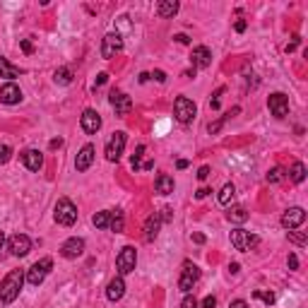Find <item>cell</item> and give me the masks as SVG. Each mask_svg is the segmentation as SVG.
Wrapping results in <instances>:
<instances>
[{
  "mask_svg": "<svg viewBox=\"0 0 308 308\" xmlns=\"http://www.w3.org/2000/svg\"><path fill=\"white\" fill-rule=\"evenodd\" d=\"M195 113H198V109H195V104L188 97H178L173 101V116H176L178 123H191L195 118Z\"/></svg>",
  "mask_w": 308,
  "mask_h": 308,
  "instance_id": "cell-6",
  "label": "cell"
},
{
  "mask_svg": "<svg viewBox=\"0 0 308 308\" xmlns=\"http://www.w3.org/2000/svg\"><path fill=\"white\" fill-rule=\"evenodd\" d=\"M178 12V3L176 0H162L159 5H157V15L159 17H173Z\"/></svg>",
  "mask_w": 308,
  "mask_h": 308,
  "instance_id": "cell-24",
  "label": "cell"
},
{
  "mask_svg": "<svg viewBox=\"0 0 308 308\" xmlns=\"http://www.w3.org/2000/svg\"><path fill=\"white\" fill-rule=\"evenodd\" d=\"M152 166H154V162H145V164H142V169H145V171H149Z\"/></svg>",
  "mask_w": 308,
  "mask_h": 308,
  "instance_id": "cell-54",
  "label": "cell"
},
{
  "mask_svg": "<svg viewBox=\"0 0 308 308\" xmlns=\"http://www.w3.org/2000/svg\"><path fill=\"white\" fill-rule=\"evenodd\" d=\"M147 80H149V73H142V75H140V82H142V84H145Z\"/></svg>",
  "mask_w": 308,
  "mask_h": 308,
  "instance_id": "cell-53",
  "label": "cell"
},
{
  "mask_svg": "<svg viewBox=\"0 0 308 308\" xmlns=\"http://www.w3.org/2000/svg\"><path fill=\"white\" fill-rule=\"evenodd\" d=\"M217 306V299H214V296H205V299H202V308H214Z\"/></svg>",
  "mask_w": 308,
  "mask_h": 308,
  "instance_id": "cell-38",
  "label": "cell"
},
{
  "mask_svg": "<svg viewBox=\"0 0 308 308\" xmlns=\"http://www.w3.org/2000/svg\"><path fill=\"white\" fill-rule=\"evenodd\" d=\"M173 39H176L178 44H191V39L186 37V34H176V37H173Z\"/></svg>",
  "mask_w": 308,
  "mask_h": 308,
  "instance_id": "cell-47",
  "label": "cell"
},
{
  "mask_svg": "<svg viewBox=\"0 0 308 308\" xmlns=\"http://www.w3.org/2000/svg\"><path fill=\"white\" fill-rule=\"evenodd\" d=\"M154 191L159 193V195H171L173 193V178L169 176V173H159L157 181H154Z\"/></svg>",
  "mask_w": 308,
  "mask_h": 308,
  "instance_id": "cell-22",
  "label": "cell"
},
{
  "mask_svg": "<svg viewBox=\"0 0 308 308\" xmlns=\"http://www.w3.org/2000/svg\"><path fill=\"white\" fill-rule=\"evenodd\" d=\"M51 270H53V260H51V258H41V260H37V263L27 270L24 280H27L32 287H39V284L48 277V272Z\"/></svg>",
  "mask_w": 308,
  "mask_h": 308,
  "instance_id": "cell-3",
  "label": "cell"
},
{
  "mask_svg": "<svg viewBox=\"0 0 308 308\" xmlns=\"http://www.w3.org/2000/svg\"><path fill=\"white\" fill-rule=\"evenodd\" d=\"M296 267H299V258L291 253V255H289V270H296Z\"/></svg>",
  "mask_w": 308,
  "mask_h": 308,
  "instance_id": "cell-44",
  "label": "cell"
},
{
  "mask_svg": "<svg viewBox=\"0 0 308 308\" xmlns=\"http://www.w3.org/2000/svg\"><path fill=\"white\" fill-rule=\"evenodd\" d=\"M193 241H195V243H205V236H202V234H193Z\"/></svg>",
  "mask_w": 308,
  "mask_h": 308,
  "instance_id": "cell-50",
  "label": "cell"
},
{
  "mask_svg": "<svg viewBox=\"0 0 308 308\" xmlns=\"http://www.w3.org/2000/svg\"><path fill=\"white\" fill-rule=\"evenodd\" d=\"M267 106H270V113L274 118H287V116H289V97H287V94H282V91L270 94Z\"/></svg>",
  "mask_w": 308,
  "mask_h": 308,
  "instance_id": "cell-8",
  "label": "cell"
},
{
  "mask_svg": "<svg viewBox=\"0 0 308 308\" xmlns=\"http://www.w3.org/2000/svg\"><path fill=\"white\" fill-rule=\"evenodd\" d=\"M53 80L55 84H70L73 82V70L70 68H58L53 73Z\"/></svg>",
  "mask_w": 308,
  "mask_h": 308,
  "instance_id": "cell-28",
  "label": "cell"
},
{
  "mask_svg": "<svg viewBox=\"0 0 308 308\" xmlns=\"http://www.w3.org/2000/svg\"><path fill=\"white\" fill-rule=\"evenodd\" d=\"M306 222V209L303 207H289L284 214H282V227L284 229H299L301 224Z\"/></svg>",
  "mask_w": 308,
  "mask_h": 308,
  "instance_id": "cell-13",
  "label": "cell"
},
{
  "mask_svg": "<svg viewBox=\"0 0 308 308\" xmlns=\"http://www.w3.org/2000/svg\"><path fill=\"white\" fill-rule=\"evenodd\" d=\"M224 94V87H219L217 91H214V99H212V109H219V97Z\"/></svg>",
  "mask_w": 308,
  "mask_h": 308,
  "instance_id": "cell-40",
  "label": "cell"
},
{
  "mask_svg": "<svg viewBox=\"0 0 308 308\" xmlns=\"http://www.w3.org/2000/svg\"><path fill=\"white\" fill-rule=\"evenodd\" d=\"M253 299H260V301H265L267 306H272V303H274V294H272V291L255 289V291H253Z\"/></svg>",
  "mask_w": 308,
  "mask_h": 308,
  "instance_id": "cell-31",
  "label": "cell"
},
{
  "mask_svg": "<svg viewBox=\"0 0 308 308\" xmlns=\"http://www.w3.org/2000/svg\"><path fill=\"white\" fill-rule=\"evenodd\" d=\"M120 51H123V37L118 32H111V34H106L101 39V55L104 58H113Z\"/></svg>",
  "mask_w": 308,
  "mask_h": 308,
  "instance_id": "cell-10",
  "label": "cell"
},
{
  "mask_svg": "<svg viewBox=\"0 0 308 308\" xmlns=\"http://www.w3.org/2000/svg\"><path fill=\"white\" fill-rule=\"evenodd\" d=\"M109 219H111V209L106 212H97L94 217H91V224L97 229H109Z\"/></svg>",
  "mask_w": 308,
  "mask_h": 308,
  "instance_id": "cell-29",
  "label": "cell"
},
{
  "mask_svg": "<svg viewBox=\"0 0 308 308\" xmlns=\"http://www.w3.org/2000/svg\"><path fill=\"white\" fill-rule=\"evenodd\" d=\"M22 101V89H19L15 82H8L0 87V104H8V106H15Z\"/></svg>",
  "mask_w": 308,
  "mask_h": 308,
  "instance_id": "cell-16",
  "label": "cell"
},
{
  "mask_svg": "<svg viewBox=\"0 0 308 308\" xmlns=\"http://www.w3.org/2000/svg\"><path fill=\"white\" fill-rule=\"evenodd\" d=\"M227 219L229 222H236V224H243L245 219H248V209L241 207V205H234V207H229Z\"/></svg>",
  "mask_w": 308,
  "mask_h": 308,
  "instance_id": "cell-25",
  "label": "cell"
},
{
  "mask_svg": "<svg viewBox=\"0 0 308 308\" xmlns=\"http://www.w3.org/2000/svg\"><path fill=\"white\" fill-rule=\"evenodd\" d=\"M19 46H22V51H24V53H32V51H34V46H32V41H29V39H22V41H19Z\"/></svg>",
  "mask_w": 308,
  "mask_h": 308,
  "instance_id": "cell-39",
  "label": "cell"
},
{
  "mask_svg": "<svg viewBox=\"0 0 308 308\" xmlns=\"http://www.w3.org/2000/svg\"><path fill=\"white\" fill-rule=\"evenodd\" d=\"M22 284H24V272H22V270L8 272V274H5V280L0 282V301H3L5 306H10V303L19 296Z\"/></svg>",
  "mask_w": 308,
  "mask_h": 308,
  "instance_id": "cell-1",
  "label": "cell"
},
{
  "mask_svg": "<svg viewBox=\"0 0 308 308\" xmlns=\"http://www.w3.org/2000/svg\"><path fill=\"white\" fill-rule=\"evenodd\" d=\"M135 265H137V251L133 248V245H126V248L118 253V258H116L118 274H120V277L130 274V272L135 270Z\"/></svg>",
  "mask_w": 308,
  "mask_h": 308,
  "instance_id": "cell-5",
  "label": "cell"
},
{
  "mask_svg": "<svg viewBox=\"0 0 308 308\" xmlns=\"http://www.w3.org/2000/svg\"><path fill=\"white\" fill-rule=\"evenodd\" d=\"M176 166H178V169H186V166H188V162H186V159H178V162H176Z\"/></svg>",
  "mask_w": 308,
  "mask_h": 308,
  "instance_id": "cell-52",
  "label": "cell"
},
{
  "mask_svg": "<svg viewBox=\"0 0 308 308\" xmlns=\"http://www.w3.org/2000/svg\"><path fill=\"white\" fill-rule=\"evenodd\" d=\"M126 140L128 137L123 130H118V133L111 135V140L106 142V159H109V162H118V159H120V154L126 149Z\"/></svg>",
  "mask_w": 308,
  "mask_h": 308,
  "instance_id": "cell-9",
  "label": "cell"
},
{
  "mask_svg": "<svg viewBox=\"0 0 308 308\" xmlns=\"http://www.w3.org/2000/svg\"><path fill=\"white\" fill-rule=\"evenodd\" d=\"M181 308H200V303L195 301V296H191V294H186V299L181 301Z\"/></svg>",
  "mask_w": 308,
  "mask_h": 308,
  "instance_id": "cell-37",
  "label": "cell"
},
{
  "mask_svg": "<svg viewBox=\"0 0 308 308\" xmlns=\"http://www.w3.org/2000/svg\"><path fill=\"white\" fill-rule=\"evenodd\" d=\"M91 162H94V145H84L77 152V159H75V169L77 171H87L91 166Z\"/></svg>",
  "mask_w": 308,
  "mask_h": 308,
  "instance_id": "cell-19",
  "label": "cell"
},
{
  "mask_svg": "<svg viewBox=\"0 0 308 308\" xmlns=\"http://www.w3.org/2000/svg\"><path fill=\"white\" fill-rule=\"evenodd\" d=\"M209 193H212V191H209V188H200V191L195 193V198H198V200H202V198H207Z\"/></svg>",
  "mask_w": 308,
  "mask_h": 308,
  "instance_id": "cell-46",
  "label": "cell"
},
{
  "mask_svg": "<svg viewBox=\"0 0 308 308\" xmlns=\"http://www.w3.org/2000/svg\"><path fill=\"white\" fill-rule=\"evenodd\" d=\"M289 241L296 245H306V234H296V231H289Z\"/></svg>",
  "mask_w": 308,
  "mask_h": 308,
  "instance_id": "cell-35",
  "label": "cell"
},
{
  "mask_svg": "<svg viewBox=\"0 0 308 308\" xmlns=\"http://www.w3.org/2000/svg\"><path fill=\"white\" fill-rule=\"evenodd\" d=\"M63 145V140H51V149H55V147Z\"/></svg>",
  "mask_w": 308,
  "mask_h": 308,
  "instance_id": "cell-51",
  "label": "cell"
},
{
  "mask_svg": "<svg viewBox=\"0 0 308 308\" xmlns=\"http://www.w3.org/2000/svg\"><path fill=\"white\" fill-rule=\"evenodd\" d=\"M145 154V145H137V149H135V154H133V169H140V157Z\"/></svg>",
  "mask_w": 308,
  "mask_h": 308,
  "instance_id": "cell-34",
  "label": "cell"
},
{
  "mask_svg": "<svg viewBox=\"0 0 308 308\" xmlns=\"http://www.w3.org/2000/svg\"><path fill=\"white\" fill-rule=\"evenodd\" d=\"M284 178V171H282L280 166H274L270 173H267V183H280Z\"/></svg>",
  "mask_w": 308,
  "mask_h": 308,
  "instance_id": "cell-32",
  "label": "cell"
},
{
  "mask_svg": "<svg viewBox=\"0 0 308 308\" xmlns=\"http://www.w3.org/2000/svg\"><path fill=\"white\" fill-rule=\"evenodd\" d=\"M198 280H200V267L195 263H191V260H186L181 267V277H178V289L183 294H191V289L198 284Z\"/></svg>",
  "mask_w": 308,
  "mask_h": 308,
  "instance_id": "cell-4",
  "label": "cell"
},
{
  "mask_svg": "<svg viewBox=\"0 0 308 308\" xmlns=\"http://www.w3.org/2000/svg\"><path fill=\"white\" fill-rule=\"evenodd\" d=\"M3 245H5V234L0 231V248H3Z\"/></svg>",
  "mask_w": 308,
  "mask_h": 308,
  "instance_id": "cell-55",
  "label": "cell"
},
{
  "mask_svg": "<svg viewBox=\"0 0 308 308\" xmlns=\"http://www.w3.org/2000/svg\"><path fill=\"white\" fill-rule=\"evenodd\" d=\"M80 126L87 135H97L101 128V116L94 109H84V113L80 116Z\"/></svg>",
  "mask_w": 308,
  "mask_h": 308,
  "instance_id": "cell-14",
  "label": "cell"
},
{
  "mask_svg": "<svg viewBox=\"0 0 308 308\" xmlns=\"http://www.w3.org/2000/svg\"><path fill=\"white\" fill-rule=\"evenodd\" d=\"M109 229L113 231V234H120V231L126 229V217H123V212H120V209H111Z\"/></svg>",
  "mask_w": 308,
  "mask_h": 308,
  "instance_id": "cell-23",
  "label": "cell"
},
{
  "mask_svg": "<svg viewBox=\"0 0 308 308\" xmlns=\"http://www.w3.org/2000/svg\"><path fill=\"white\" fill-rule=\"evenodd\" d=\"M209 176V166H200V171H198V178L200 181H205V178H207Z\"/></svg>",
  "mask_w": 308,
  "mask_h": 308,
  "instance_id": "cell-42",
  "label": "cell"
},
{
  "mask_svg": "<svg viewBox=\"0 0 308 308\" xmlns=\"http://www.w3.org/2000/svg\"><path fill=\"white\" fill-rule=\"evenodd\" d=\"M106 80H109V75H106V73H101L99 77H97V84H106Z\"/></svg>",
  "mask_w": 308,
  "mask_h": 308,
  "instance_id": "cell-49",
  "label": "cell"
},
{
  "mask_svg": "<svg viewBox=\"0 0 308 308\" xmlns=\"http://www.w3.org/2000/svg\"><path fill=\"white\" fill-rule=\"evenodd\" d=\"M234 29L238 32V34H243V32H245V19H238V22L234 24Z\"/></svg>",
  "mask_w": 308,
  "mask_h": 308,
  "instance_id": "cell-45",
  "label": "cell"
},
{
  "mask_svg": "<svg viewBox=\"0 0 308 308\" xmlns=\"http://www.w3.org/2000/svg\"><path fill=\"white\" fill-rule=\"evenodd\" d=\"M109 104L113 106V111H116V116H128L130 113V109H133V99L128 97V94H123V91H118L113 89L109 94Z\"/></svg>",
  "mask_w": 308,
  "mask_h": 308,
  "instance_id": "cell-11",
  "label": "cell"
},
{
  "mask_svg": "<svg viewBox=\"0 0 308 308\" xmlns=\"http://www.w3.org/2000/svg\"><path fill=\"white\" fill-rule=\"evenodd\" d=\"M234 195H236L234 183H224V188L219 191V202H222V205H229V202L234 200Z\"/></svg>",
  "mask_w": 308,
  "mask_h": 308,
  "instance_id": "cell-30",
  "label": "cell"
},
{
  "mask_svg": "<svg viewBox=\"0 0 308 308\" xmlns=\"http://www.w3.org/2000/svg\"><path fill=\"white\" fill-rule=\"evenodd\" d=\"M0 77H8V80H15L19 77V68L10 63L8 58H0Z\"/></svg>",
  "mask_w": 308,
  "mask_h": 308,
  "instance_id": "cell-26",
  "label": "cell"
},
{
  "mask_svg": "<svg viewBox=\"0 0 308 308\" xmlns=\"http://www.w3.org/2000/svg\"><path fill=\"white\" fill-rule=\"evenodd\" d=\"M149 77H154L157 82H166V73H164V70H154Z\"/></svg>",
  "mask_w": 308,
  "mask_h": 308,
  "instance_id": "cell-41",
  "label": "cell"
},
{
  "mask_svg": "<svg viewBox=\"0 0 308 308\" xmlns=\"http://www.w3.org/2000/svg\"><path fill=\"white\" fill-rule=\"evenodd\" d=\"M289 178L294 183H303L306 181V166L301 162H294V166H291V171H289Z\"/></svg>",
  "mask_w": 308,
  "mask_h": 308,
  "instance_id": "cell-27",
  "label": "cell"
},
{
  "mask_svg": "<svg viewBox=\"0 0 308 308\" xmlns=\"http://www.w3.org/2000/svg\"><path fill=\"white\" fill-rule=\"evenodd\" d=\"M8 248L10 253L15 255V258H24V255L32 251V238L24 234H15L8 238Z\"/></svg>",
  "mask_w": 308,
  "mask_h": 308,
  "instance_id": "cell-12",
  "label": "cell"
},
{
  "mask_svg": "<svg viewBox=\"0 0 308 308\" xmlns=\"http://www.w3.org/2000/svg\"><path fill=\"white\" fill-rule=\"evenodd\" d=\"M229 308H251V306H248L243 299H236V301H231V306Z\"/></svg>",
  "mask_w": 308,
  "mask_h": 308,
  "instance_id": "cell-43",
  "label": "cell"
},
{
  "mask_svg": "<svg viewBox=\"0 0 308 308\" xmlns=\"http://www.w3.org/2000/svg\"><path fill=\"white\" fill-rule=\"evenodd\" d=\"M227 120H229V113H227V116H222V118H219V120H214V123H209V126H207V130H209V133H212V135H214V133H219V128L224 126Z\"/></svg>",
  "mask_w": 308,
  "mask_h": 308,
  "instance_id": "cell-33",
  "label": "cell"
},
{
  "mask_svg": "<svg viewBox=\"0 0 308 308\" xmlns=\"http://www.w3.org/2000/svg\"><path fill=\"white\" fill-rule=\"evenodd\" d=\"M53 219L58 224H63V227H73L75 222H77V207H75L73 200H68V198L58 200L53 209Z\"/></svg>",
  "mask_w": 308,
  "mask_h": 308,
  "instance_id": "cell-2",
  "label": "cell"
},
{
  "mask_svg": "<svg viewBox=\"0 0 308 308\" xmlns=\"http://www.w3.org/2000/svg\"><path fill=\"white\" fill-rule=\"evenodd\" d=\"M19 157H22V162H24V166H27L29 171H39L44 166V154L39 152V149H24Z\"/></svg>",
  "mask_w": 308,
  "mask_h": 308,
  "instance_id": "cell-18",
  "label": "cell"
},
{
  "mask_svg": "<svg viewBox=\"0 0 308 308\" xmlns=\"http://www.w3.org/2000/svg\"><path fill=\"white\" fill-rule=\"evenodd\" d=\"M84 253V241L73 236V238H68L63 245H60V255H63L65 260H75V258H80Z\"/></svg>",
  "mask_w": 308,
  "mask_h": 308,
  "instance_id": "cell-15",
  "label": "cell"
},
{
  "mask_svg": "<svg viewBox=\"0 0 308 308\" xmlns=\"http://www.w3.org/2000/svg\"><path fill=\"white\" fill-rule=\"evenodd\" d=\"M10 157H12V149L8 145H0V164H8Z\"/></svg>",
  "mask_w": 308,
  "mask_h": 308,
  "instance_id": "cell-36",
  "label": "cell"
},
{
  "mask_svg": "<svg viewBox=\"0 0 308 308\" xmlns=\"http://www.w3.org/2000/svg\"><path fill=\"white\" fill-rule=\"evenodd\" d=\"M255 243H258V236L251 234V231H245V229H234V231H231V245H234L236 251L245 253V251H251Z\"/></svg>",
  "mask_w": 308,
  "mask_h": 308,
  "instance_id": "cell-7",
  "label": "cell"
},
{
  "mask_svg": "<svg viewBox=\"0 0 308 308\" xmlns=\"http://www.w3.org/2000/svg\"><path fill=\"white\" fill-rule=\"evenodd\" d=\"M229 272H231V274H238V272H241V265H238V263H231V265H229Z\"/></svg>",
  "mask_w": 308,
  "mask_h": 308,
  "instance_id": "cell-48",
  "label": "cell"
},
{
  "mask_svg": "<svg viewBox=\"0 0 308 308\" xmlns=\"http://www.w3.org/2000/svg\"><path fill=\"white\" fill-rule=\"evenodd\" d=\"M123 294H126V282H123V277L118 274V277H113V280L109 282V287H106V299L116 303V301L123 299Z\"/></svg>",
  "mask_w": 308,
  "mask_h": 308,
  "instance_id": "cell-20",
  "label": "cell"
},
{
  "mask_svg": "<svg viewBox=\"0 0 308 308\" xmlns=\"http://www.w3.org/2000/svg\"><path fill=\"white\" fill-rule=\"evenodd\" d=\"M159 229H162V217H159V212H154L145 222V241H154L159 236Z\"/></svg>",
  "mask_w": 308,
  "mask_h": 308,
  "instance_id": "cell-21",
  "label": "cell"
},
{
  "mask_svg": "<svg viewBox=\"0 0 308 308\" xmlns=\"http://www.w3.org/2000/svg\"><path fill=\"white\" fill-rule=\"evenodd\" d=\"M191 63L195 68H209L212 65V53H209L207 46H195L191 53Z\"/></svg>",
  "mask_w": 308,
  "mask_h": 308,
  "instance_id": "cell-17",
  "label": "cell"
}]
</instances>
